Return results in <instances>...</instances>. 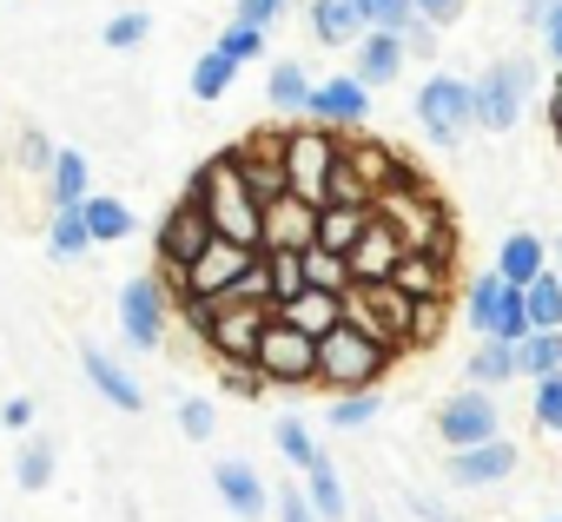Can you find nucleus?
I'll return each instance as SVG.
<instances>
[{
  "label": "nucleus",
  "mask_w": 562,
  "mask_h": 522,
  "mask_svg": "<svg viewBox=\"0 0 562 522\" xmlns=\"http://www.w3.org/2000/svg\"><path fill=\"white\" fill-rule=\"evenodd\" d=\"M463 384H490V390H503V384H522L516 344H503V338H476V351L463 358Z\"/></svg>",
  "instance_id": "23"
},
{
  "label": "nucleus",
  "mask_w": 562,
  "mask_h": 522,
  "mask_svg": "<svg viewBox=\"0 0 562 522\" xmlns=\"http://www.w3.org/2000/svg\"><path fill=\"white\" fill-rule=\"evenodd\" d=\"M496 272H503L509 285H536V279L549 272V238H536L529 225L503 231V245H496Z\"/></svg>",
  "instance_id": "21"
},
{
  "label": "nucleus",
  "mask_w": 562,
  "mask_h": 522,
  "mask_svg": "<svg viewBox=\"0 0 562 522\" xmlns=\"http://www.w3.org/2000/svg\"><path fill=\"white\" fill-rule=\"evenodd\" d=\"M232 159H238V172H245V185H251L258 205H271V198H285V192H292L285 133H258V139H245V146H232Z\"/></svg>",
  "instance_id": "11"
},
{
  "label": "nucleus",
  "mask_w": 562,
  "mask_h": 522,
  "mask_svg": "<svg viewBox=\"0 0 562 522\" xmlns=\"http://www.w3.org/2000/svg\"><path fill=\"white\" fill-rule=\"evenodd\" d=\"M47 192H54V205H87V152L67 146L47 172Z\"/></svg>",
  "instance_id": "36"
},
{
  "label": "nucleus",
  "mask_w": 562,
  "mask_h": 522,
  "mask_svg": "<svg viewBox=\"0 0 562 522\" xmlns=\"http://www.w3.org/2000/svg\"><path fill=\"white\" fill-rule=\"evenodd\" d=\"M305 496H312V509H318L325 522H345V515H351V496H345V483H338L331 456H318V463L305 469Z\"/></svg>",
  "instance_id": "29"
},
{
  "label": "nucleus",
  "mask_w": 562,
  "mask_h": 522,
  "mask_svg": "<svg viewBox=\"0 0 562 522\" xmlns=\"http://www.w3.org/2000/svg\"><path fill=\"white\" fill-rule=\"evenodd\" d=\"M218 47H225L238 67H245V60H265V27H251V21H225Z\"/></svg>",
  "instance_id": "45"
},
{
  "label": "nucleus",
  "mask_w": 562,
  "mask_h": 522,
  "mask_svg": "<svg viewBox=\"0 0 562 522\" xmlns=\"http://www.w3.org/2000/svg\"><path fill=\"white\" fill-rule=\"evenodd\" d=\"M271 509H278V522H325V515L312 509V496H305L299 483H285V489H271Z\"/></svg>",
  "instance_id": "47"
},
{
  "label": "nucleus",
  "mask_w": 562,
  "mask_h": 522,
  "mask_svg": "<svg viewBox=\"0 0 562 522\" xmlns=\"http://www.w3.org/2000/svg\"><path fill=\"white\" fill-rule=\"evenodd\" d=\"M371 34L364 0H312V41L318 47H358Z\"/></svg>",
  "instance_id": "20"
},
{
  "label": "nucleus",
  "mask_w": 562,
  "mask_h": 522,
  "mask_svg": "<svg viewBox=\"0 0 562 522\" xmlns=\"http://www.w3.org/2000/svg\"><path fill=\"white\" fill-rule=\"evenodd\" d=\"M212 489H218V502L238 515V522H258L265 509H271V489L258 483V469L251 463H238V456H225L218 469H212Z\"/></svg>",
  "instance_id": "18"
},
{
  "label": "nucleus",
  "mask_w": 562,
  "mask_h": 522,
  "mask_svg": "<svg viewBox=\"0 0 562 522\" xmlns=\"http://www.w3.org/2000/svg\"><path fill=\"white\" fill-rule=\"evenodd\" d=\"M430 344H443V298H417V311H411L404 351H430Z\"/></svg>",
  "instance_id": "43"
},
{
  "label": "nucleus",
  "mask_w": 562,
  "mask_h": 522,
  "mask_svg": "<svg viewBox=\"0 0 562 522\" xmlns=\"http://www.w3.org/2000/svg\"><path fill=\"white\" fill-rule=\"evenodd\" d=\"M463 8H470V0H417V14H430L437 27H457V21H463Z\"/></svg>",
  "instance_id": "53"
},
{
  "label": "nucleus",
  "mask_w": 562,
  "mask_h": 522,
  "mask_svg": "<svg viewBox=\"0 0 562 522\" xmlns=\"http://www.w3.org/2000/svg\"><path fill=\"white\" fill-rule=\"evenodd\" d=\"M529 106H536V60L509 54L476 73V126L483 133H516L529 120Z\"/></svg>",
  "instance_id": "4"
},
{
  "label": "nucleus",
  "mask_w": 562,
  "mask_h": 522,
  "mask_svg": "<svg viewBox=\"0 0 562 522\" xmlns=\"http://www.w3.org/2000/svg\"><path fill=\"white\" fill-rule=\"evenodd\" d=\"M186 198H199V205L212 212L218 238L265 245V205L251 198V185H245V172H238V159H232V152H218L212 166H199V172H192V185H186Z\"/></svg>",
  "instance_id": "1"
},
{
  "label": "nucleus",
  "mask_w": 562,
  "mask_h": 522,
  "mask_svg": "<svg viewBox=\"0 0 562 522\" xmlns=\"http://www.w3.org/2000/svg\"><path fill=\"white\" fill-rule=\"evenodd\" d=\"M218 384H225L232 397H265V390H271V377H265L258 358H218Z\"/></svg>",
  "instance_id": "40"
},
{
  "label": "nucleus",
  "mask_w": 562,
  "mask_h": 522,
  "mask_svg": "<svg viewBox=\"0 0 562 522\" xmlns=\"http://www.w3.org/2000/svg\"><path fill=\"white\" fill-rule=\"evenodd\" d=\"M549 265H555V272H562V231H555V238H549Z\"/></svg>",
  "instance_id": "57"
},
{
  "label": "nucleus",
  "mask_w": 562,
  "mask_h": 522,
  "mask_svg": "<svg viewBox=\"0 0 562 522\" xmlns=\"http://www.w3.org/2000/svg\"><path fill=\"white\" fill-rule=\"evenodd\" d=\"M87 225L100 245H120V238H133V205L113 192H87Z\"/></svg>",
  "instance_id": "31"
},
{
  "label": "nucleus",
  "mask_w": 562,
  "mask_h": 522,
  "mask_svg": "<svg viewBox=\"0 0 562 522\" xmlns=\"http://www.w3.org/2000/svg\"><path fill=\"white\" fill-rule=\"evenodd\" d=\"M516 364H522V384L542 377V371H562V325H536V331L516 344Z\"/></svg>",
  "instance_id": "32"
},
{
  "label": "nucleus",
  "mask_w": 562,
  "mask_h": 522,
  "mask_svg": "<svg viewBox=\"0 0 562 522\" xmlns=\"http://www.w3.org/2000/svg\"><path fill=\"white\" fill-rule=\"evenodd\" d=\"M232 80H238V60H232L225 47H212V54H199V60H192V100H205V106H212V100H225V93H232Z\"/></svg>",
  "instance_id": "30"
},
{
  "label": "nucleus",
  "mask_w": 562,
  "mask_h": 522,
  "mask_svg": "<svg viewBox=\"0 0 562 522\" xmlns=\"http://www.w3.org/2000/svg\"><path fill=\"white\" fill-rule=\"evenodd\" d=\"M371 225V205H318V245L331 251H351Z\"/></svg>",
  "instance_id": "28"
},
{
  "label": "nucleus",
  "mask_w": 562,
  "mask_h": 522,
  "mask_svg": "<svg viewBox=\"0 0 562 522\" xmlns=\"http://www.w3.org/2000/svg\"><path fill=\"white\" fill-rule=\"evenodd\" d=\"M411 113H417V133H424L437 152H457V146L476 133V80H463V73H430V80L417 87Z\"/></svg>",
  "instance_id": "3"
},
{
  "label": "nucleus",
  "mask_w": 562,
  "mask_h": 522,
  "mask_svg": "<svg viewBox=\"0 0 562 522\" xmlns=\"http://www.w3.org/2000/svg\"><path fill=\"white\" fill-rule=\"evenodd\" d=\"M265 265H271V298L285 305V298H299L312 279H305V251H292V245H265Z\"/></svg>",
  "instance_id": "34"
},
{
  "label": "nucleus",
  "mask_w": 562,
  "mask_h": 522,
  "mask_svg": "<svg viewBox=\"0 0 562 522\" xmlns=\"http://www.w3.org/2000/svg\"><path fill=\"white\" fill-rule=\"evenodd\" d=\"M87 245H100L93 225H87V205H54V218H47V251L60 258V265H74V258H87Z\"/></svg>",
  "instance_id": "24"
},
{
  "label": "nucleus",
  "mask_w": 562,
  "mask_h": 522,
  "mask_svg": "<svg viewBox=\"0 0 562 522\" xmlns=\"http://www.w3.org/2000/svg\"><path fill=\"white\" fill-rule=\"evenodd\" d=\"M271 443H278V456H285L292 469H312V463L325 456V450L312 443V430H305L299 417H278V430H271Z\"/></svg>",
  "instance_id": "38"
},
{
  "label": "nucleus",
  "mask_w": 562,
  "mask_h": 522,
  "mask_svg": "<svg viewBox=\"0 0 562 522\" xmlns=\"http://www.w3.org/2000/svg\"><path fill=\"white\" fill-rule=\"evenodd\" d=\"M338 152H345V133H331V126H318V120H312V126H292V133H285V166H292V192H299V198H312V205H325Z\"/></svg>",
  "instance_id": "6"
},
{
  "label": "nucleus",
  "mask_w": 562,
  "mask_h": 522,
  "mask_svg": "<svg viewBox=\"0 0 562 522\" xmlns=\"http://www.w3.org/2000/svg\"><path fill=\"white\" fill-rule=\"evenodd\" d=\"M278 318V305H238V298H218V311H212V325H205V351L212 358H258V338H265V325Z\"/></svg>",
  "instance_id": "10"
},
{
  "label": "nucleus",
  "mask_w": 562,
  "mask_h": 522,
  "mask_svg": "<svg viewBox=\"0 0 562 522\" xmlns=\"http://www.w3.org/2000/svg\"><path fill=\"white\" fill-rule=\"evenodd\" d=\"M285 14H292V0H232V21H251V27H271Z\"/></svg>",
  "instance_id": "49"
},
{
  "label": "nucleus",
  "mask_w": 562,
  "mask_h": 522,
  "mask_svg": "<svg viewBox=\"0 0 562 522\" xmlns=\"http://www.w3.org/2000/svg\"><path fill=\"white\" fill-rule=\"evenodd\" d=\"M529 417H536V430L562 436V371H542V377H529Z\"/></svg>",
  "instance_id": "37"
},
{
  "label": "nucleus",
  "mask_w": 562,
  "mask_h": 522,
  "mask_svg": "<svg viewBox=\"0 0 562 522\" xmlns=\"http://www.w3.org/2000/svg\"><path fill=\"white\" fill-rule=\"evenodd\" d=\"M437 436H443V450H470V443L503 436V404H496V390H490V384L450 390V397L437 404Z\"/></svg>",
  "instance_id": "7"
},
{
  "label": "nucleus",
  "mask_w": 562,
  "mask_h": 522,
  "mask_svg": "<svg viewBox=\"0 0 562 522\" xmlns=\"http://www.w3.org/2000/svg\"><path fill=\"white\" fill-rule=\"evenodd\" d=\"M166 318H172V285L153 272V279H126L120 285V331L133 351H153L166 338Z\"/></svg>",
  "instance_id": "9"
},
{
  "label": "nucleus",
  "mask_w": 562,
  "mask_h": 522,
  "mask_svg": "<svg viewBox=\"0 0 562 522\" xmlns=\"http://www.w3.org/2000/svg\"><path fill=\"white\" fill-rule=\"evenodd\" d=\"M391 279H397L411 298H450V265H443V258H430V251H404Z\"/></svg>",
  "instance_id": "26"
},
{
  "label": "nucleus",
  "mask_w": 562,
  "mask_h": 522,
  "mask_svg": "<svg viewBox=\"0 0 562 522\" xmlns=\"http://www.w3.org/2000/svg\"><path fill=\"white\" fill-rule=\"evenodd\" d=\"M21 159H27L34 172H54V159H60V146H54L47 133H34V126H27V133H21Z\"/></svg>",
  "instance_id": "51"
},
{
  "label": "nucleus",
  "mask_w": 562,
  "mask_h": 522,
  "mask_svg": "<svg viewBox=\"0 0 562 522\" xmlns=\"http://www.w3.org/2000/svg\"><path fill=\"white\" fill-rule=\"evenodd\" d=\"M265 245H238V238H212L199 258H192V272H186V292H199V298H225L245 272H251V258H258Z\"/></svg>",
  "instance_id": "12"
},
{
  "label": "nucleus",
  "mask_w": 562,
  "mask_h": 522,
  "mask_svg": "<svg viewBox=\"0 0 562 522\" xmlns=\"http://www.w3.org/2000/svg\"><path fill=\"white\" fill-rule=\"evenodd\" d=\"M265 245H292V251L318 245V205L299 198V192L271 198V205H265Z\"/></svg>",
  "instance_id": "19"
},
{
  "label": "nucleus",
  "mask_w": 562,
  "mask_h": 522,
  "mask_svg": "<svg viewBox=\"0 0 562 522\" xmlns=\"http://www.w3.org/2000/svg\"><path fill=\"white\" fill-rule=\"evenodd\" d=\"M503 298H509V279H503L496 265H490L483 279H470V285H463V318H470V331H476V338H490V325H496Z\"/></svg>",
  "instance_id": "27"
},
{
  "label": "nucleus",
  "mask_w": 562,
  "mask_h": 522,
  "mask_svg": "<svg viewBox=\"0 0 562 522\" xmlns=\"http://www.w3.org/2000/svg\"><path fill=\"white\" fill-rule=\"evenodd\" d=\"M522 305H529V325H562V272L549 265L536 285H522Z\"/></svg>",
  "instance_id": "39"
},
{
  "label": "nucleus",
  "mask_w": 562,
  "mask_h": 522,
  "mask_svg": "<svg viewBox=\"0 0 562 522\" xmlns=\"http://www.w3.org/2000/svg\"><path fill=\"white\" fill-rule=\"evenodd\" d=\"M536 34H542V54L562 67V0H549V14H542V27H536Z\"/></svg>",
  "instance_id": "52"
},
{
  "label": "nucleus",
  "mask_w": 562,
  "mask_h": 522,
  "mask_svg": "<svg viewBox=\"0 0 562 522\" xmlns=\"http://www.w3.org/2000/svg\"><path fill=\"white\" fill-rule=\"evenodd\" d=\"M364 14H371V27H391V34H404V27L417 21V0H364Z\"/></svg>",
  "instance_id": "48"
},
{
  "label": "nucleus",
  "mask_w": 562,
  "mask_h": 522,
  "mask_svg": "<svg viewBox=\"0 0 562 522\" xmlns=\"http://www.w3.org/2000/svg\"><path fill=\"white\" fill-rule=\"evenodd\" d=\"M549 133H555V146H562V73H555V87H549Z\"/></svg>",
  "instance_id": "56"
},
{
  "label": "nucleus",
  "mask_w": 562,
  "mask_h": 522,
  "mask_svg": "<svg viewBox=\"0 0 562 522\" xmlns=\"http://www.w3.org/2000/svg\"><path fill=\"white\" fill-rule=\"evenodd\" d=\"M522 469V450L509 436H490V443H470V450H450V483L457 489H496Z\"/></svg>",
  "instance_id": "14"
},
{
  "label": "nucleus",
  "mask_w": 562,
  "mask_h": 522,
  "mask_svg": "<svg viewBox=\"0 0 562 522\" xmlns=\"http://www.w3.org/2000/svg\"><path fill=\"white\" fill-rule=\"evenodd\" d=\"M542 522H562V515H542Z\"/></svg>",
  "instance_id": "58"
},
{
  "label": "nucleus",
  "mask_w": 562,
  "mask_h": 522,
  "mask_svg": "<svg viewBox=\"0 0 562 522\" xmlns=\"http://www.w3.org/2000/svg\"><path fill=\"white\" fill-rule=\"evenodd\" d=\"M212 238H218V225H212V212H205L199 198H179V205L166 212V225H159V279L172 285V298L186 292L192 258H199Z\"/></svg>",
  "instance_id": "5"
},
{
  "label": "nucleus",
  "mask_w": 562,
  "mask_h": 522,
  "mask_svg": "<svg viewBox=\"0 0 562 522\" xmlns=\"http://www.w3.org/2000/svg\"><path fill=\"white\" fill-rule=\"evenodd\" d=\"M437 34H443V27H437L430 14H417V21L404 27V47H411V60H437Z\"/></svg>",
  "instance_id": "50"
},
{
  "label": "nucleus",
  "mask_w": 562,
  "mask_h": 522,
  "mask_svg": "<svg viewBox=\"0 0 562 522\" xmlns=\"http://www.w3.org/2000/svg\"><path fill=\"white\" fill-rule=\"evenodd\" d=\"M0 423H8V430H27V423H34V404H27V397H8V404H0Z\"/></svg>",
  "instance_id": "54"
},
{
  "label": "nucleus",
  "mask_w": 562,
  "mask_h": 522,
  "mask_svg": "<svg viewBox=\"0 0 562 522\" xmlns=\"http://www.w3.org/2000/svg\"><path fill=\"white\" fill-rule=\"evenodd\" d=\"M312 87H318V80H312L299 60H278V67H271V80H265V100H271V113L299 120V113L312 106Z\"/></svg>",
  "instance_id": "25"
},
{
  "label": "nucleus",
  "mask_w": 562,
  "mask_h": 522,
  "mask_svg": "<svg viewBox=\"0 0 562 522\" xmlns=\"http://www.w3.org/2000/svg\"><path fill=\"white\" fill-rule=\"evenodd\" d=\"M411 509H417L424 522H463L457 509H443V502H430V496H411Z\"/></svg>",
  "instance_id": "55"
},
{
  "label": "nucleus",
  "mask_w": 562,
  "mask_h": 522,
  "mask_svg": "<svg viewBox=\"0 0 562 522\" xmlns=\"http://www.w3.org/2000/svg\"><path fill=\"white\" fill-rule=\"evenodd\" d=\"M278 318H285V325H299V331H312V338H325V331H338V325H345V292L305 285L299 298H285V305H278Z\"/></svg>",
  "instance_id": "22"
},
{
  "label": "nucleus",
  "mask_w": 562,
  "mask_h": 522,
  "mask_svg": "<svg viewBox=\"0 0 562 522\" xmlns=\"http://www.w3.org/2000/svg\"><path fill=\"white\" fill-rule=\"evenodd\" d=\"M397 258H404V238H397V225L371 205V225H364V238L351 245V272H358V285L391 279V272H397Z\"/></svg>",
  "instance_id": "15"
},
{
  "label": "nucleus",
  "mask_w": 562,
  "mask_h": 522,
  "mask_svg": "<svg viewBox=\"0 0 562 522\" xmlns=\"http://www.w3.org/2000/svg\"><path fill=\"white\" fill-rule=\"evenodd\" d=\"M14 483H21L27 496L54 483V443H47V436H34V443L21 450V463H14Z\"/></svg>",
  "instance_id": "42"
},
{
  "label": "nucleus",
  "mask_w": 562,
  "mask_h": 522,
  "mask_svg": "<svg viewBox=\"0 0 562 522\" xmlns=\"http://www.w3.org/2000/svg\"><path fill=\"white\" fill-rule=\"evenodd\" d=\"M146 34H153V14H139V8H133V14H113V21L100 27V41H106L113 54H126V47H139Z\"/></svg>",
  "instance_id": "44"
},
{
  "label": "nucleus",
  "mask_w": 562,
  "mask_h": 522,
  "mask_svg": "<svg viewBox=\"0 0 562 522\" xmlns=\"http://www.w3.org/2000/svg\"><path fill=\"white\" fill-rule=\"evenodd\" d=\"M384 417V397L378 390H345L338 404H331V423L338 430H364V423H378Z\"/></svg>",
  "instance_id": "41"
},
{
  "label": "nucleus",
  "mask_w": 562,
  "mask_h": 522,
  "mask_svg": "<svg viewBox=\"0 0 562 522\" xmlns=\"http://www.w3.org/2000/svg\"><path fill=\"white\" fill-rule=\"evenodd\" d=\"M179 430H186L192 443H212V430H218V410H212L205 397H186V404H179Z\"/></svg>",
  "instance_id": "46"
},
{
  "label": "nucleus",
  "mask_w": 562,
  "mask_h": 522,
  "mask_svg": "<svg viewBox=\"0 0 562 522\" xmlns=\"http://www.w3.org/2000/svg\"><path fill=\"white\" fill-rule=\"evenodd\" d=\"M305 120H318V126H331V133H358V126L371 120V87H364L358 73H331V80L312 87Z\"/></svg>",
  "instance_id": "13"
},
{
  "label": "nucleus",
  "mask_w": 562,
  "mask_h": 522,
  "mask_svg": "<svg viewBox=\"0 0 562 522\" xmlns=\"http://www.w3.org/2000/svg\"><path fill=\"white\" fill-rule=\"evenodd\" d=\"M404 60H411V47H404V34H391V27H371L364 41H358V80L378 93V87H397L404 80Z\"/></svg>",
  "instance_id": "17"
},
{
  "label": "nucleus",
  "mask_w": 562,
  "mask_h": 522,
  "mask_svg": "<svg viewBox=\"0 0 562 522\" xmlns=\"http://www.w3.org/2000/svg\"><path fill=\"white\" fill-rule=\"evenodd\" d=\"M305 279L325 285V292H351L358 272H351V251H331V245H305Z\"/></svg>",
  "instance_id": "33"
},
{
  "label": "nucleus",
  "mask_w": 562,
  "mask_h": 522,
  "mask_svg": "<svg viewBox=\"0 0 562 522\" xmlns=\"http://www.w3.org/2000/svg\"><path fill=\"white\" fill-rule=\"evenodd\" d=\"M391 358H397V344H384V338H371V331H358V325L345 318L338 331L318 338V384H325L331 397H345V390H378V377L391 371Z\"/></svg>",
  "instance_id": "2"
},
{
  "label": "nucleus",
  "mask_w": 562,
  "mask_h": 522,
  "mask_svg": "<svg viewBox=\"0 0 562 522\" xmlns=\"http://www.w3.org/2000/svg\"><path fill=\"white\" fill-rule=\"evenodd\" d=\"M325 205H378V185L358 172L351 146H345V152H338V166H331V192H325Z\"/></svg>",
  "instance_id": "35"
},
{
  "label": "nucleus",
  "mask_w": 562,
  "mask_h": 522,
  "mask_svg": "<svg viewBox=\"0 0 562 522\" xmlns=\"http://www.w3.org/2000/svg\"><path fill=\"white\" fill-rule=\"evenodd\" d=\"M258 364H265L271 384L305 390V384H318V338L299 331V325H285V318H271L265 338H258Z\"/></svg>",
  "instance_id": "8"
},
{
  "label": "nucleus",
  "mask_w": 562,
  "mask_h": 522,
  "mask_svg": "<svg viewBox=\"0 0 562 522\" xmlns=\"http://www.w3.org/2000/svg\"><path fill=\"white\" fill-rule=\"evenodd\" d=\"M80 371H87V384H93V390H100L113 410H126V417H133V410H146V390L133 384V371H126L113 351H100V344H80Z\"/></svg>",
  "instance_id": "16"
}]
</instances>
